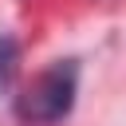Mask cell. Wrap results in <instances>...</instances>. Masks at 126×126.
<instances>
[{
    "mask_svg": "<svg viewBox=\"0 0 126 126\" xmlns=\"http://www.w3.org/2000/svg\"><path fill=\"white\" fill-rule=\"evenodd\" d=\"M16 71H20V47H16L12 35H0V91L12 87Z\"/></svg>",
    "mask_w": 126,
    "mask_h": 126,
    "instance_id": "obj_2",
    "label": "cell"
},
{
    "mask_svg": "<svg viewBox=\"0 0 126 126\" xmlns=\"http://www.w3.org/2000/svg\"><path fill=\"white\" fill-rule=\"evenodd\" d=\"M75 94H79V67L75 59H59L24 87L16 110L28 126H55L59 118L71 114Z\"/></svg>",
    "mask_w": 126,
    "mask_h": 126,
    "instance_id": "obj_1",
    "label": "cell"
}]
</instances>
